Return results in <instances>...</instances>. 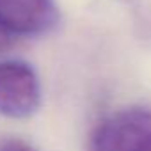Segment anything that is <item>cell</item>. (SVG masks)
Wrapping results in <instances>:
<instances>
[{
    "label": "cell",
    "mask_w": 151,
    "mask_h": 151,
    "mask_svg": "<svg viewBox=\"0 0 151 151\" xmlns=\"http://www.w3.org/2000/svg\"><path fill=\"white\" fill-rule=\"evenodd\" d=\"M87 151H151V107L132 105L107 114L94 126Z\"/></svg>",
    "instance_id": "1"
},
{
    "label": "cell",
    "mask_w": 151,
    "mask_h": 151,
    "mask_svg": "<svg viewBox=\"0 0 151 151\" xmlns=\"http://www.w3.org/2000/svg\"><path fill=\"white\" fill-rule=\"evenodd\" d=\"M41 105V87L34 68L23 60L0 62V114L25 119Z\"/></svg>",
    "instance_id": "2"
},
{
    "label": "cell",
    "mask_w": 151,
    "mask_h": 151,
    "mask_svg": "<svg viewBox=\"0 0 151 151\" xmlns=\"http://www.w3.org/2000/svg\"><path fill=\"white\" fill-rule=\"evenodd\" d=\"M57 23L53 0H0V27L11 36H43Z\"/></svg>",
    "instance_id": "3"
},
{
    "label": "cell",
    "mask_w": 151,
    "mask_h": 151,
    "mask_svg": "<svg viewBox=\"0 0 151 151\" xmlns=\"http://www.w3.org/2000/svg\"><path fill=\"white\" fill-rule=\"evenodd\" d=\"M0 151H36L29 142L22 139H4L0 140Z\"/></svg>",
    "instance_id": "4"
},
{
    "label": "cell",
    "mask_w": 151,
    "mask_h": 151,
    "mask_svg": "<svg viewBox=\"0 0 151 151\" xmlns=\"http://www.w3.org/2000/svg\"><path fill=\"white\" fill-rule=\"evenodd\" d=\"M14 43V36H11L7 30H4L2 27H0V52H6L13 46Z\"/></svg>",
    "instance_id": "5"
}]
</instances>
